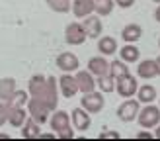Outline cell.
Instances as JSON below:
<instances>
[{
    "label": "cell",
    "instance_id": "7a4b0ae2",
    "mask_svg": "<svg viewBox=\"0 0 160 141\" xmlns=\"http://www.w3.org/2000/svg\"><path fill=\"white\" fill-rule=\"evenodd\" d=\"M137 88H139V84H137V78H135L133 75L125 73V75L115 76V92L121 98H131V96H135Z\"/></svg>",
    "mask_w": 160,
    "mask_h": 141
},
{
    "label": "cell",
    "instance_id": "277c9868",
    "mask_svg": "<svg viewBox=\"0 0 160 141\" xmlns=\"http://www.w3.org/2000/svg\"><path fill=\"white\" fill-rule=\"evenodd\" d=\"M28 112H29V118H31V120H35L37 123H47L51 110L47 108L41 100L29 96V100H28Z\"/></svg>",
    "mask_w": 160,
    "mask_h": 141
},
{
    "label": "cell",
    "instance_id": "1f68e13d",
    "mask_svg": "<svg viewBox=\"0 0 160 141\" xmlns=\"http://www.w3.org/2000/svg\"><path fill=\"white\" fill-rule=\"evenodd\" d=\"M57 137H61V139H72V137H74V129H72V128H67L65 131L57 133Z\"/></svg>",
    "mask_w": 160,
    "mask_h": 141
},
{
    "label": "cell",
    "instance_id": "74e56055",
    "mask_svg": "<svg viewBox=\"0 0 160 141\" xmlns=\"http://www.w3.org/2000/svg\"><path fill=\"white\" fill-rule=\"evenodd\" d=\"M0 139H10V135H6V133H0Z\"/></svg>",
    "mask_w": 160,
    "mask_h": 141
},
{
    "label": "cell",
    "instance_id": "6da1fadb",
    "mask_svg": "<svg viewBox=\"0 0 160 141\" xmlns=\"http://www.w3.org/2000/svg\"><path fill=\"white\" fill-rule=\"evenodd\" d=\"M135 120L139 122L141 128L152 129V128H156V125L160 123V108L154 106V104H145V108L139 110V114H137Z\"/></svg>",
    "mask_w": 160,
    "mask_h": 141
},
{
    "label": "cell",
    "instance_id": "d6986e66",
    "mask_svg": "<svg viewBox=\"0 0 160 141\" xmlns=\"http://www.w3.org/2000/svg\"><path fill=\"white\" fill-rule=\"evenodd\" d=\"M98 51H100V55H113V53H117V39L115 37H111V35H100V39H98Z\"/></svg>",
    "mask_w": 160,
    "mask_h": 141
},
{
    "label": "cell",
    "instance_id": "ba28073f",
    "mask_svg": "<svg viewBox=\"0 0 160 141\" xmlns=\"http://www.w3.org/2000/svg\"><path fill=\"white\" fill-rule=\"evenodd\" d=\"M47 122H49L51 129L55 133H61L67 128H70V116L65 112V110H53V112L49 114V120Z\"/></svg>",
    "mask_w": 160,
    "mask_h": 141
},
{
    "label": "cell",
    "instance_id": "7c38bea8",
    "mask_svg": "<svg viewBox=\"0 0 160 141\" xmlns=\"http://www.w3.org/2000/svg\"><path fill=\"white\" fill-rule=\"evenodd\" d=\"M57 67L62 70V73H72V70H78L80 61H78V57L74 53L65 51V53H61L57 57Z\"/></svg>",
    "mask_w": 160,
    "mask_h": 141
},
{
    "label": "cell",
    "instance_id": "8fae6325",
    "mask_svg": "<svg viewBox=\"0 0 160 141\" xmlns=\"http://www.w3.org/2000/svg\"><path fill=\"white\" fill-rule=\"evenodd\" d=\"M82 20H84V22H82V28H84V31H86V35L90 37V39H98V37L102 35V29H103L100 16L90 14V16H86V18H82Z\"/></svg>",
    "mask_w": 160,
    "mask_h": 141
},
{
    "label": "cell",
    "instance_id": "7402d4cb",
    "mask_svg": "<svg viewBox=\"0 0 160 141\" xmlns=\"http://www.w3.org/2000/svg\"><path fill=\"white\" fill-rule=\"evenodd\" d=\"M26 120H28V112L23 108H10V112H8V123H12V128H22Z\"/></svg>",
    "mask_w": 160,
    "mask_h": 141
},
{
    "label": "cell",
    "instance_id": "ab89813d",
    "mask_svg": "<svg viewBox=\"0 0 160 141\" xmlns=\"http://www.w3.org/2000/svg\"><path fill=\"white\" fill-rule=\"evenodd\" d=\"M158 47H160V39H158Z\"/></svg>",
    "mask_w": 160,
    "mask_h": 141
},
{
    "label": "cell",
    "instance_id": "52a82bcc",
    "mask_svg": "<svg viewBox=\"0 0 160 141\" xmlns=\"http://www.w3.org/2000/svg\"><path fill=\"white\" fill-rule=\"evenodd\" d=\"M65 39H67L68 45H82L86 39H88L86 31L82 28V24H76V22L68 24L67 29H65Z\"/></svg>",
    "mask_w": 160,
    "mask_h": 141
},
{
    "label": "cell",
    "instance_id": "f546056e",
    "mask_svg": "<svg viewBox=\"0 0 160 141\" xmlns=\"http://www.w3.org/2000/svg\"><path fill=\"white\" fill-rule=\"evenodd\" d=\"M8 112H10V106L2 100L0 102V128H2L4 123H8Z\"/></svg>",
    "mask_w": 160,
    "mask_h": 141
},
{
    "label": "cell",
    "instance_id": "30bf717a",
    "mask_svg": "<svg viewBox=\"0 0 160 141\" xmlns=\"http://www.w3.org/2000/svg\"><path fill=\"white\" fill-rule=\"evenodd\" d=\"M57 84H59V90H61V94H62L65 98H72V96H76L78 84H76V78L70 75V73L61 75V78L57 81Z\"/></svg>",
    "mask_w": 160,
    "mask_h": 141
},
{
    "label": "cell",
    "instance_id": "e0dca14e",
    "mask_svg": "<svg viewBox=\"0 0 160 141\" xmlns=\"http://www.w3.org/2000/svg\"><path fill=\"white\" fill-rule=\"evenodd\" d=\"M137 76L145 78V81H150V78L158 76V69H156V63L152 59H145L137 65Z\"/></svg>",
    "mask_w": 160,
    "mask_h": 141
},
{
    "label": "cell",
    "instance_id": "9c48e42d",
    "mask_svg": "<svg viewBox=\"0 0 160 141\" xmlns=\"http://www.w3.org/2000/svg\"><path fill=\"white\" fill-rule=\"evenodd\" d=\"M70 122H72L74 129L88 131V129H90V125H92V118H90V114H88L84 108H74L72 114H70Z\"/></svg>",
    "mask_w": 160,
    "mask_h": 141
},
{
    "label": "cell",
    "instance_id": "5bb4252c",
    "mask_svg": "<svg viewBox=\"0 0 160 141\" xmlns=\"http://www.w3.org/2000/svg\"><path fill=\"white\" fill-rule=\"evenodd\" d=\"M76 78V84H78V92H90V90H96V81H94V75L90 70H78L74 75Z\"/></svg>",
    "mask_w": 160,
    "mask_h": 141
},
{
    "label": "cell",
    "instance_id": "f1b7e54d",
    "mask_svg": "<svg viewBox=\"0 0 160 141\" xmlns=\"http://www.w3.org/2000/svg\"><path fill=\"white\" fill-rule=\"evenodd\" d=\"M125 73H129V69H127V63L121 61V59H115V61H111L109 63V75L111 76H119V75H125Z\"/></svg>",
    "mask_w": 160,
    "mask_h": 141
},
{
    "label": "cell",
    "instance_id": "d4e9b609",
    "mask_svg": "<svg viewBox=\"0 0 160 141\" xmlns=\"http://www.w3.org/2000/svg\"><path fill=\"white\" fill-rule=\"evenodd\" d=\"M16 90V78L12 76H6V78H0V100H8L12 96V92Z\"/></svg>",
    "mask_w": 160,
    "mask_h": 141
},
{
    "label": "cell",
    "instance_id": "8992f818",
    "mask_svg": "<svg viewBox=\"0 0 160 141\" xmlns=\"http://www.w3.org/2000/svg\"><path fill=\"white\" fill-rule=\"evenodd\" d=\"M41 102L53 112L57 110V102H59V84H57V78L55 76H47V88L41 96Z\"/></svg>",
    "mask_w": 160,
    "mask_h": 141
},
{
    "label": "cell",
    "instance_id": "83f0119b",
    "mask_svg": "<svg viewBox=\"0 0 160 141\" xmlns=\"http://www.w3.org/2000/svg\"><path fill=\"white\" fill-rule=\"evenodd\" d=\"M45 2L53 12H59V14L70 12V0H45Z\"/></svg>",
    "mask_w": 160,
    "mask_h": 141
},
{
    "label": "cell",
    "instance_id": "ac0fdd59",
    "mask_svg": "<svg viewBox=\"0 0 160 141\" xmlns=\"http://www.w3.org/2000/svg\"><path fill=\"white\" fill-rule=\"evenodd\" d=\"M141 37H142V28L139 24H127L121 31V39L125 43H135V41H139Z\"/></svg>",
    "mask_w": 160,
    "mask_h": 141
},
{
    "label": "cell",
    "instance_id": "4316f807",
    "mask_svg": "<svg viewBox=\"0 0 160 141\" xmlns=\"http://www.w3.org/2000/svg\"><path fill=\"white\" fill-rule=\"evenodd\" d=\"M113 0H94V12L98 16H109L113 12Z\"/></svg>",
    "mask_w": 160,
    "mask_h": 141
},
{
    "label": "cell",
    "instance_id": "f35d334b",
    "mask_svg": "<svg viewBox=\"0 0 160 141\" xmlns=\"http://www.w3.org/2000/svg\"><path fill=\"white\" fill-rule=\"evenodd\" d=\"M152 2H156V4H160V0H152Z\"/></svg>",
    "mask_w": 160,
    "mask_h": 141
},
{
    "label": "cell",
    "instance_id": "836d02e7",
    "mask_svg": "<svg viewBox=\"0 0 160 141\" xmlns=\"http://www.w3.org/2000/svg\"><path fill=\"white\" fill-rule=\"evenodd\" d=\"M154 135H152V133H150V131H147L145 128H142V131H139L137 133V139H152Z\"/></svg>",
    "mask_w": 160,
    "mask_h": 141
},
{
    "label": "cell",
    "instance_id": "4dcf8cb0",
    "mask_svg": "<svg viewBox=\"0 0 160 141\" xmlns=\"http://www.w3.org/2000/svg\"><path fill=\"white\" fill-rule=\"evenodd\" d=\"M98 137L100 139H121V135H119L117 131H102Z\"/></svg>",
    "mask_w": 160,
    "mask_h": 141
},
{
    "label": "cell",
    "instance_id": "3957f363",
    "mask_svg": "<svg viewBox=\"0 0 160 141\" xmlns=\"http://www.w3.org/2000/svg\"><path fill=\"white\" fill-rule=\"evenodd\" d=\"M103 92H96V90H90V92H84L82 94V100H80V106H82L88 114H98L102 112L103 108Z\"/></svg>",
    "mask_w": 160,
    "mask_h": 141
},
{
    "label": "cell",
    "instance_id": "8d00e7d4",
    "mask_svg": "<svg viewBox=\"0 0 160 141\" xmlns=\"http://www.w3.org/2000/svg\"><path fill=\"white\" fill-rule=\"evenodd\" d=\"M154 137H156V139H160V123L156 125V133H154Z\"/></svg>",
    "mask_w": 160,
    "mask_h": 141
},
{
    "label": "cell",
    "instance_id": "d6a6232c",
    "mask_svg": "<svg viewBox=\"0 0 160 141\" xmlns=\"http://www.w3.org/2000/svg\"><path fill=\"white\" fill-rule=\"evenodd\" d=\"M113 2H115L117 6H121V8H131V6L135 4V0H113Z\"/></svg>",
    "mask_w": 160,
    "mask_h": 141
},
{
    "label": "cell",
    "instance_id": "4fadbf2b",
    "mask_svg": "<svg viewBox=\"0 0 160 141\" xmlns=\"http://www.w3.org/2000/svg\"><path fill=\"white\" fill-rule=\"evenodd\" d=\"M45 88H47V78H45L43 75H33V76L29 78V82H28V92H29L31 98L41 100Z\"/></svg>",
    "mask_w": 160,
    "mask_h": 141
},
{
    "label": "cell",
    "instance_id": "2e32d148",
    "mask_svg": "<svg viewBox=\"0 0 160 141\" xmlns=\"http://www.w3.org/2000/svg\"><path fill=\"white\" fill-rule=\"evenodd\" d=\"M88 70L94 75V76H102V75H108L109 73V61L106 57H92L88 61Z\"/></svg>",
    "mask_w": 160,
    "mask_h": 141
},
{
    "label": "cell",
    "instance_id": "484cf974",
    "mask_svg": "<svg viewBox=\"0 0 160 141\" xmlns=\"http://www.w3.org/2000/svg\"><path fill=\"white\" fill-rule=\"evenodd\" d=\"M96 86H100V90L103 94H109V92L115 90V78L111 76L109 73L108 75H102V76H98V81H96Z\"/></svg>",
    "mask_w": 160,
    "mask_h": 141
},
{
    "label": "cell",
    "instance_id": "44dd1931",
    "mask_svg": "<svg viewBox=\"0 0 160 141\" xmlns=\"http://www.w3.org/2000/svg\"><path fill=\"white\" fill-rule=\"evenodd\" d=\"M39 135H41L39 123L35 120H31V118H28L22 125V137L23 139H39Z\"/></svg>",
    "mask_w": 160,
    "mask_h": 141
},
{
    "label": "cell",
    "instance_id": "cb8c5ba5",
    "mask_svg": "<svg viewBox=\"0 0 160 141\" xmlns=\"http://www.w3.org/2000/svg\"><path fill=\"white\" fill-rule=\"evenodd\" d=\"M28 100L29 98H28V92L26 90H18V88H16L12 92V96L6 100V104L10 106V108H23V106L28 104Z\"/></svg>",
    "mask_w": 160,
    "mask_h": 141
},
{
    "label": "cell",
    "instance_id": "5b68a950",
    "mask_svg": "<svg viewBox=\"0 0 160 141\" xmlns=\"http://www.w3.org/2000/svg\"><path fill=\"white\" fill-rule=\"evenodd\" d=\"M139 110H141V102L139 100H133V96L125 98V102H121V106L117 108V118L121 122L129 123V122H133L135 118H137Z\"/></svg>",
    "mask_w": 160,
    "mask_h": 141
},
{
    "label": "cell",
    "instance_id": "e575fe53",
    "mask_svg": "<svg viewBox=\"0 0 160 141\" xmlns=\"http://www.w3.org/2000/svg\"><path fill=\"white\" fill-rule=\"evenodd\" d=\"M154 20L160 24V4H158V8H156V10H154Z\"/></svg>",
    "mask_w": 160,
    "mask_h": 141
},
{
    "label": "cell",
    "instance_id": "603a6c76",
    "mask_svg": "<svg viewBox=\"0 0 160 141\" xmlns=\"http://www.w3.org/2000/svg\"><path fill=\"white\" fill-rule=\"evenodd\" d=\"M121 61H125V63H137L139 61V57H141V51H139V47H135L133 43H127V45H123L121 47Z\"/></svg>",
    "mask_w": 160,
    "mask_h": 141
},
{
    "label": "cell",
    "instance_id": "60d3db41",
    "mask_svg": "<svg viewBox=\"0 0 160 141\" xmlns=\"http://www.w3.org/2000/svg\"><path fill=\"white\" fill-rule=\"evenodd\" d=\"M158 108H160V102H158Z\"/></svg>",
    "mask_w": 160,
    "mask_h": 141
},
{
    "label": "cell",
    "instance_id": "9a60e30c",
    "mask_svg": "<svg viewBox=\"0 0 160 141\" xmlns=\"http://www.w3.org/2000/svg\"><path fill=\"white\" fill-rule=\"evenodd\" d=\"M70 12L76 18H86V16L94 14V0H74V2H70Z\"/></svg>",
    "mask_w": 160,
    "mask_h": 141
},
{
    "label": "cell",
    "instance_id": "ffe728a7",
    "mask_svg": "<svg viewBox=\"0 0 160 141\" xmlns=\"http://www.w3.org/2000/svg\"><path fill=\"white\" fill-rule=\"evenodd\" d=\"M135 94H137V100L141 104H152L156 100V88L152 84H141Z\"/></svg>",
    "mask_w": 160,
    "mask_h": 141
},
{
    "label": "cell",
    "instance_id": "d590c367",
    "mask_svg": "<svg viewBox=\"0 0 160 141\" xmlns=\"http://www.w3.org/2000/svg\"><path fill=\"white\" fill-rule=\"evenodd\" d=\"M154 63H156V69H158V76H160V57H156V59H154Z\"/></svg>",
    "mask_w": 160,
    "mask_h": 141
}]
</instances>
